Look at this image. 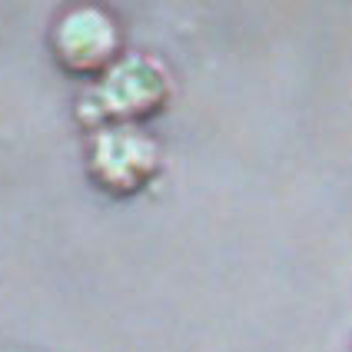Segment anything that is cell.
I'll return each mask as SVG.
<instances>
[{"label":"cell","mask_w":352,"mask_h":352,"mask_svg":"<svg viewBox=\"0 0 352 352\" xmlns=\"http://www.w3.org/2000/svg\"><path fill=\"white\" fill-rule=\"evenodd\" d=\"M170 100V74L157 57L123 54V57L97 77V83L80 97L77 117L90 133L113 123H133L157 117Z\"/></svg>","instance_id":"1"},{"label":"cell","mask_w":352,"mask_h":352,"mask_svg":"<svg viewBox=\"0 0 352 352\" xmlns=\"http://www.w3.org/2000/svg\"><path fill=\"white\" fill-rule=\"evenodd\" d=\"M87 173L103 193L137 196L160 173V143L133 123L100 126L87 143Z\"/></svg>","instance_id":"2"},{"label":"cell","mask_w":352,"mask_h":352,"mask_svg":"<svg viewBox=\"0 0 352 352\" xmlns=\"http://www.w3.org/2000/svg\"><path fill=\"white\" fill-rule=\"evenodd\" d=\"M54 60L74 77H103L123 57L120 23L103 7L63 10L50 34Z\"/></svg>","instance_id":"3"}]
</instances>
